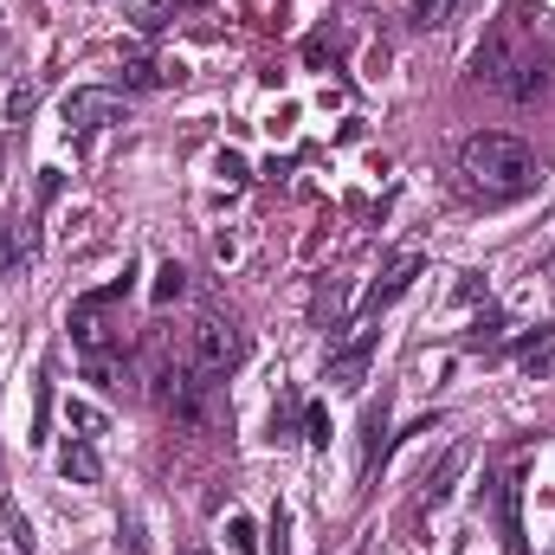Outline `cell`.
Segmentation results:
<instances>
[{"instance_id": "cell-1", "label": "cell", "mask_w": 555, "mask_h": 555, "mask_svg": "<svg viewBox=\"0 0 555 555\" xmlns=\"http://www.w3.org/2000/svg\"><path fill=\"white\" fill-rule=\"evenodd\" d=\"M537 20H543V13H530V0H511V7L491 20L485 46L472 52V72H478L498 98H511V104H537V98L550 91V59H537Z\"/></svg>"}, {"instance_id": "cell-2", "label": "cell", "mask_w": 555, "mask_h": 555, "mask_svg": "<svg viewBox=\"0 0 555 555\" xmlns=\"http://www.w3.org/2000/svg\"><path fill=\"white\" fill-rule=\"evenodd\" d=\"M459 175L478 201H524L537 188V149L511 130H478L459 149Z\"/></svg>"}, {"instance_id": "cell-3", "label": "cell", "mask_w": 555, "mask_h": 555, "mask_svg": "<svg viewBox=\"0 0 555 555\" xmlns=\"http://www.w3.org/2000/svg\"><path fill=\"white\" fill-rule=\"evenodd\" d=\"M188 356H194V362H201L207 375H220V382H227V375H233V369L246 362V330H240L233 317L207 310V317L194 323V349H188Z\"/></svg>"}, {"instance_id": "cell-4", "label": "cell", "mask_w": 555, "mask_h": 555, "mask_svg": "<svg viewBox=\"0 0 555 555\" xmlns=\"http://www.w3.org/2000/svg\"><path fill=\"white\" fill-rule=\"evenodd\" d=\"M124 111H130V98H124V91L85 85V91H72V98H65V130L91 137V130H104V124H124Z\"/></svg>"}, {"instance_id": "cell-5", "label": "cell", "mask_w": 555, "mask_h": 555, "mask_svg": "<svg viewBox=\"0 0 555 555\" xmlns=\"http://www.w3.org/2000/svg\"><path fill=\"white\" fill-rule=\"evenodd\" d=\"M375 349H382V330H356L343 349H330V362H323V382L330 388H362L369 382V362H375Z\"/></svg>"}, {"instance_id": "cell-6", "label": "cell", "mask_w": 555, "mask_h": 555, "mask_svg": "<svg viewBox=\"0 0 555 555\" xmlns=\"http://www.w3.org/2000/svg\"><path fill=\"white\" fill-rule=\"evenodd\" d=\"M420 272H426V259H401V266H388V272L369 284V297H362V317H382L395 297H408V284H414Z\"/></svg>"}, {"instance_id": "cell-7", "label": "cell", "mask_w": 555, "mask_h": 555, "mask_svg": "<svg viewBox=\"0 0 555 555\" xmlns=\"http://www.w3.org/2000/svg\"><path fill=\"white\" fill-rule=\"evenodd\" d=\"M498 524H504V543H511V555H524V472L498 478Z\"/></svg>"}, {"instance_id": "cell-8", "label": "cell", "mask_w": 555, "mask_h": 555, "mask_svg": "<svg viewBox=\"0 0 555 555\" xmlns=\"http://www.w3.org/2000/svg\"><path fill=\"white\" fill-rule=\"evenodd\" d=\"M59 472H65V478H78V485H98V478H104L98 446H91V439H72V446L59 452Z\"/></svg>"}, {"instance_id": "cell-9", "label": "cell", "mask_w": 555, "mask_h": 555, "mask_svg": "<svg viewBox=\"0 0 555 555\" xmlns=\"http://www.w3.org/2000/svg\"><path fill=\"white\" fill-rule=\"evenodd\" d=\"M181 78H188L181 65H155V59H130V65H124V85H130V91H149V85H181Z\"/></svg>"}, {"instance_id": "cell-10", "label": "cell", "mask_w": 555, "mask_h": 555, "mask_svg": "<svg viewBox=\"0 0 555 555\" xmlns=\"http://www.w3.org/2000/svg\"><path fill=\"white\" fill-rule=\"evenodd\" d=\"M382 452H388V395L369 408V446H362V472H375V465H382Z\"/></svg>"}, {"instance_id": "cell-11", "label": "cell", "mask_w": 555, "mask_h": 555, "mask_svg": "<svg viewBox=\"0 0 555 555\" xmlns=\"http://www.w3.org/2000/svg\"><path fill=\"white\" fill-rule=\"evenodd\" d=\"M0 555H33V530H26V517L13 504L0 511Z\"/></svg>"}, {"instance_id": "cell-12", "label": "cell", "mask_w": 555, "mask_h": 555, "mask_svg": "<svg viewBox=\"0 0 555 555\" xmlns=\"http://www.w3.org/2000/svg\"><path fill=\"white\" fill-rule=\"evenodd\" d=\"M465 0H414V33H439V26H452V13H459Z\"/></svg>"}, {"instance_id": "cell-13", "label": "cell", "mask_w": 555, "mask_h": 555, "mask_svg": "<svg viewBox=\"0 0 555 555\" xmlns=\"http://www.w3.org/2000/svg\"><path fill=\"white\" fill-rule=\"evenodd\" d=\"M459 472H465V452L452 446V452L439 459V472L426 478V504H446V498H452V478H459Z\"/></svg>"}, {"instance_id": "cell-14", "label": "cell", "mask_w": 555, "mask_h": 555, "mask_svg": "<svg viewBox=\"0 0 555 555\" xmlns=\"http://www.w3.org/2000/svg\"><path fill=\"white\" fill-rule=\"evenodd\" d=\"M65 420L78 426V439H98V433H104V414H98L91 401H72V408H65Z\"/></svg>"}, {"instance_id": "cell-15", "label": "cell", "mask_w": 555, "mask_h": 555, "mask_svg": "<svg viewBox=\"0 0 555 555\" xmlns=\"http://www.w3.org/2000/svg\"><path fill=\"white\" fill-rule=\"evenodd\" d=\"M20 259H26V246H20V233L0 220V278H13L20 272Z\"/></svg>"}, {"instance_id": "cell-16", "label": "cell", "mask_w": 555, "mask_h": 555, "mask_svg": "<svg viewBox=\"0 0 555 555\" xmlns=\"http://www.w3.org/2000/svg\"><path fill=\"white\" fill-rule=\"evenodd\" d=\"M227 537H233V550L240 555H259V530H253V517H227Z\"/></svg>"}, {"instance_id": "cell-17", "label": "cell", "mask_w": 555, "mask_h": 555, "mask_svg": "<svg viewBox=\"0 0 555 555\" xmlns=\"http://www.w3.org/2000/svg\"><path fill=\"white\" fill-rule=\"evenodd\" d=\"M181 291H188V272H181V266H162V278H155V304H175Z\"/></svg>"}, {"instance_id": "cell-18", "label": "cell", "mask_w": 555, "mask_h": 555, "mask_svg": "<svg viewBox=\"0 0 555 555\" xmlns=\"http://www.w3.org/2000/svg\"><path fill=\"white\" fill-rule=\"evenodd\" d=\"M181 0H149V7H137V26L142 33H155V26H168V13H175Z\"/></svg>"}, {"instance_id": "cell-19", "label": "cell", "mask_w": 555, "mask_h": 555, "mask_svg": "<svg viewBox=\"0 0 555 555\" xmlns=\"http://www.w3.org/2000/svg\"><path fill=\"white\" fill-rule=\"evenodd\" d=\"M304 439H310V446H330V414H323L317 401L304 408Z\"/></svg>"}, {"instance_id": "cell-20", "label": "cell", "mask_w": 555, "mask_h": 555, "mask_svg": "<svg viewBox=\"0 0 555 555\" xmlns=\"http://www.w3.org/2000/svg\"><path fill=\"white\" fill-rule=\"evenodd\" d=\"M33 104H39V91H33V85H20V91L7 98V124H26V117H33Z\"/></svg>"}, {"instance_id": "cell-21", "label": "cell", "mask_w": 555, "mask_h": 555, "mask_svg": "<svg viewBox=\"0 0 555 555\" xmlns=\"http://www.w3.org/2000/svg\"><path fill=\"white\" fill-rule=\"evenodd\" d=\"M220 175H227V181H233V188H240V181H253V168H246V155H233V149H227V155H220Z\"/></svg>"}, {"instance_id": "cell-22", "label": "cell", "mask_w": 555, "mask_h": 555, "mask_svg": "<svg viewBox=\"0 0 555 555\" xmlns=\"http://www.w3.org/2000/svg\"><path fill=\"white\" fill-rule=\"evenodd\" d=\"M284 530H291V517L278 511V517H272V555H291V543H284Z\"/></svg>"}, {"instance_id": "cell-23", "label": "cell", "mask_w": 555, "mask_h": 555, "mask_svg": "<svg viewBox=\"0 0 555 555\" xmlns=\"http://www.w3.org/2000/svg\"><path fill=\"white\" fill-rule=\"evenodd\" d=\"M188 555H207V550H188Z\"/></svg>"}]
</instances>
